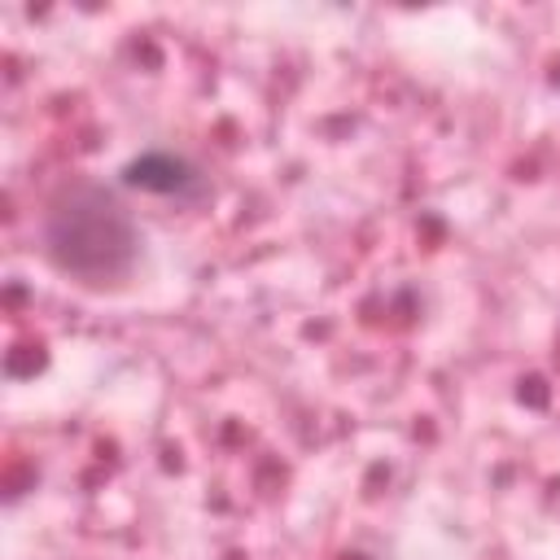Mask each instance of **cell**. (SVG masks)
Segmentation results:
<instances>
[{
    "label": "cell",
    "mask_w": 560,
    "mask_h": 560,
    "mask_svg": "<svg viewBox=\"0 0 560 560\" xmlns=\"http://www.w3.org/2000/svg\"><path fill=\"white\" fill-rule=\"evenodd\" d=\"M44 249L66 276L83 284H114L131 271L140 236L114 192L96 184H74L48 206Z\"/></svg>",
    "instance_id": "obj_1"
},
{
    "label": "cell",
    "mask_w": 560,
    "mask_h": 560,
    "mask_svg": "<svg viewBox=\"0 0 560 560\" xmlns=\"http://www.w3.org/2000/svg\"><path fill=\"white\" fill-rule=\"evenodd\" d=\"M131 179L144 184V188H179V184H188L184 166L171 162V158H144V162H136L131 166Z\"/></svg>",
    "instance_id": "obj_2"
}]
</instances>
